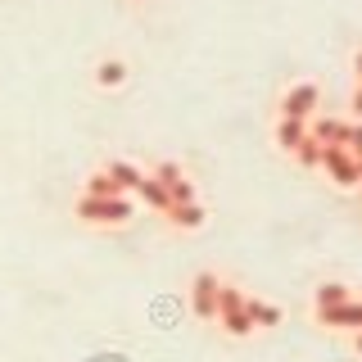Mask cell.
Masks as SVG:
<instances>
[{"instance_id":"1","label":"cell","mask_w":362,"mask_h":362,"mask_svg":"<svg viewBox=\"0 0 362 362\" xmlns=\"http://www.w3.org/2000/svg\"><path fill=\"white\" fill-rule=\"evenodd\" d=\"M95 82L100 86H122V82H127V64H122V59H105L95 68Z\"/></svg>"}]
</instances>
